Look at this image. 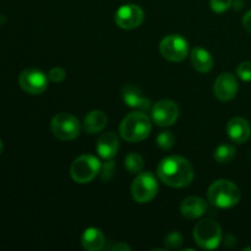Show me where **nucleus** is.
<instances>
[{"instance_id":"f257e3e1","label":"nucleus","mask_w":251,"mask_h":251,"mask_svg":"<svg viewBox=\"0 0 251 251\" xmlns=\"http://www.w3.org/2000/svg\"><path fill=\"white\" fill-rule=\"evenodd\" d=\"M159 180L172 188H185L194 180L193 164L181 156H169L157 167Z\"/></svg>"},{"instance_id":"f03ea898","label":"nucleus","mask_w":251,"mask_h":251,"mask_svg":"<svg viewBox=\"0 0 251 251\" xmlns=\"http://www.w3.org/2000/svg\"><path fill=\"white\" fill-rule=\"evenodd\" d=\"M152 122L145 112H132L123 119L119 126L120 136L127 142H140L151 134Z\"/></svg>"},{"instance_id":"7ed1b4c3","label":"nucleus","mask_w":251,"mask_h":251,"mask_svg":"<svg viewBox=\"0 0 251 251\" xmlns=\"http://www.w3.org/2000/svg\"><path fill=\"white\" fill-rule=\"evenodd\" d=\"M207 198L212 205L220 208H232L239 203L242 194L239 188L227 179H220L211 184Z\"/></svg>"},{"instance_id":"20e7f679","label":"nucleus","mask_w":251,"mask_h":251,"mask_svg":"<svg viewBox=\"0 0 251 251\" xmlns=\"http://www.w3.org/2000/svg\"><path fill=\"white\" fill-rule=\"evenodd\" d=\"M194 239L201 249H217L222 242V229L215 220L205 218L196 223L194 228Z\"/></svg>"},{"instance_id":"39448f33","label":"nucleus","mask_w":251,"mask_h":251,"mask_svg":"<svg viewBox=\"0 0 251 251\" xmlns=\"http://www.w3.org/2000/svg\"><path fill=\"white\" fill-rule=\"evenodd\" d=\"M102 169L100 159L92 154H82L73 162L70 168L71 178L78 184H87L100 174Z\"/></svg>"},{"instance_id":"423d86ee","label":"nucleus","mask_w":251,"mask_h":251,"mask_svg":"<svg viewBox=\"0 0 251 251\" xmlns=\"http://www.w3.org/2000/svg\"><path fill=\"white\" fill-rule=\"evenodd\" d=\"M158 191L157 179L151 172H140L131 185V195L139 203H147L153 200Z\"/></svg>"},{"instance_id":"0eeeda50","label":"nucleus","mask_w":251,"mask_h":251,"mask_svg":"<svg viewBox=\"0 0 251 251\" xmlns=\"http://www.w3.org/2000/svg\"><path fill=\"white\" fill-rule=\"evenodd\" d=\"M50 129L54 136L63 141H69L80 135L81 124L75 115L70 113H59L51 119Z\"/></svg>"},{"instance_id":"6e6552de","label":"nucleus","mask_w":251,"mask_h":251,"mask_svg":"<svg viewBox=\"0 0 251 251\" xmlns=\"http://www.w3.org/2000/svg\"><path fill=\"white\" fill-rule=\"evenodd\" d=\"M159 51L164 59L173 63H180L188 56L189 44L180 34H169L162 39Z\"/></svg>"},{"instance_id":"1a4fd4ad","label":"nucleus","mask_w":251,"mask_h":251,"mask_svg":"<svg viewBox=\"0 0 251 251\" xmlns=\"http://www.w3.org/2000/svg\"><path fill=\"white\" fill-rule=\"evenodd\" d=\"M48 76L38 69H26L19 77V83L25 92L29 95H41L48 87Z\"/></svg>"},{"instance_id":"9d476101","label":"nucleus","mask_w":251,"mask_h":251,"mask_svg":"<svg viewBox=\"0 0 251 251\" xmlns=\"http://www.w3.org/2000/svg\"><path fill=\"white\" fill-rule=\"evenodd\" d=\"M180 110L178 104L173 100H158L151 108V118L158 126H171L178 120Z\"/></svg>"},{"instance_id":"9b49d317","label":"nucleus","mask_w":251,"mask_h":251,"mask_svg":"<svg viewBox=\"0 0 251 251\" xmlns=\"http://www.w3.org/2000/svg\"><path fill=\"white\" fill-rule=\"evenodd\" d=\"M144 16V10L139 5L126 4L117 10L115 22L123 29H134L141 26Z\"/></svg>"},{"instance_id":"f8f14e48","label":"nucleus","mask_w":251,"mask_h":251,"mask_svg":"<svg viewBox=\"0 0 251 251\" xmlns=\"http://www.w3.org/2000/svg\"><path fill=\"white\" fill-rule=\"evenodd\" d=\"M238 81L230 73H223L218 75L213 85V93L216 97L223 102L232 100L237 96Z\"/></svg>"},{"instance_id":"ddd939ff","label":"nucleus","mask_w":251,"mask_h":251,"mask_svg":"<svg viewBox=\"0 0 251 251\" xmlns=\"http://www.w3.org/2000/svg\"><path fill=\"white\" fill-rule=\"evenodd\" d=\"M227 134L235 144H244L250 139L251 126L247 119L240 117L232 118L227 124Z\"/></svg>"},{"instance_id":"4468645a","label":"nucleus","mask_w":251,"mask_h":251,"mask_svg":"<svg viewBox=\"0 0 251 251\" xmlns=\"http://www.w3.org/2000/svg\"><path fill=\"white\" fill-rule=\"evenodd\" d=\"M123 100L127 107L140 109L142 112H147L151 109V100L145 97L141 91L132 85H127L123 88Z\"/></svg>"},{"instance_id":"2eb2a0df","label":"nucleus","mask_w":251,"mask_h":251,"mask_svg":"<svg viewBox=\"0 0 251 251\" xmlns=\"http://www.w3.org/2000/svg\"><path fill=\"white\" fill-rule=\"evenodd\" d=\"M207 211V202L198 196L186 198L180 205V212L188 220H196L202 217Z\"/></svg>"},{"instance_id":"dca6fc26","label":"nucleus","mask_w":251,"mask_h":251,"mask_svg":"<svg viewBox=\"0 0 251 251\" xmlns=\"http://www.w3.org/2000/svg\"><path fill=\"white\" fill-rule=\"evenodd\" d=\"M97 153L104 159H112L119 150V139L114 132L109 131L102 134L96 145Z\"/></svg>"},{"instance_id":"f3484780","label":"nucleus","mask_w":251,"mask_h":251,"mask_svg":"<svg viewBox=\"0 0 251 251\" xmlns=\"http://www.w3.org/2000/svg\"><path fill=\"white\" fill-rule=\"evenodd\" d=\"M191 65L199 73H208L213 68V58L206 49L195 47L191 50Z\"/></svg>"},{"instance_id":"a211bd4d","label":"nucleus","mask_w":251,"mask_h":251,"mask_svg":"<svg viewBox=\"0 0 251 251\" xmlns=\"http://www.w3.org/2000/svg\"><path fill=\"white\" fill-rule=\"evenodd\" d=\"M81 243H82V247L85 250L100 251L104 248L105 239L103 233L100 232V229L91 227L87 228L83 232L82 238H81Z\"/></svg>"},{"instance_id":"6ab92c4d","label":"nucleus","mask_w":251,"mask_h":251,"mask_svg":"<svg viewBox=\"0 0 251 251\" xmlns=\"http://www.w3.org/2000/svg\"><path fill=\"white\" fill-rule=\"evenodd\" d=\"M108 117L102 110H92L83 119V129L87 134H97L107 126Z\"/></svg>"},{"instance_id":"aec40b11","label":"nucleus","mask_w":251,"mask_h":251,"mask_svg":"<svg viewBox=\"0 0 251 251\" xmlns=\"http://www.w3.org/2000/svg\"><path fill=\"white\" fill-rule=\"evenodd\" d=\"M235 156V149L234 146L229 144H222L215 150L213 152V157L218 163H228L232 161Z\"/></svg>"},{"instance_id":"412c9836","label":"nucleus","mask_w":251,"mask_h":251,"mask_svg":"<svg viewBox=\"0 0 251 251\" xmlns=\"http://www.w3.org/2000/svg\"><path fill=\"white\" fill-rule=\"evenodd\" d=\"M144 164V158H142L139 153L131 152V153H129L125 157V168H126L130 173L139 174L140 172H142Z\"/></svg>"},{"instance_id":"4be33fe9","label":"nucleus","mask_w":251,"mask_h":251,"mask_svg":"<svg viewBox=\"0 0 251 251\" xmlns=\"http://www.w3.org/2000/svg\"><path fill=\"white\" fill-rule=\"evenodd\" d=\"M176 144V137L171 131H162L157 136V145L162 150H169Z\"/></svg>"},{"instance_id":"5701e85b","label":"nucleus","mask_w":251,"mask_h":251,"mask_svg":"<svg viewBox=\"0 0 251 251\" xmlns=\"http://www.w3.org/2000/svg\"><path fill=\"white\" fill-rule=\"evenodd\" d=\"M164 244L168 249H178L183 244V237L178 232H171L164 239Z\"/></svg>"},{"instance_id":"b1692460","label":"nucleus","mask_w":251,"mask_h":251,"mask_svg":"<svg viewBox=\"0 0 251 251\" xmlns=\"http://www.w3.org/2000/svg\"><path fill=\"white\" fill-rule=\"evenodd\" d=\"M237 75L245 82L251 81V61H243L238 65Z\"/></svg>"},{"instance_id":"393cba45","label":"nucleus","mask_w":251,"mask_h":251,"mask_svg":"<svg viewBox=\"0 0 251 251\" xmlns=\"http://www.w3.org/2000/svg\"><path fill=\"white\" fill-rule=\"evenodd\" d=\"M233 0H211L210 5L212 11L221 14V12H225L232 6Z\"/></svg>"},{"instance_id":"a878e982","label":"nucleus","mask_w":251,"mask_h":251,"mask_svg":"<svg viewBox=\"0 0 251 251\" xmlns=\"http://www.w3.org/2000/svg\"><path fill=\"white\" fill-rule=\"evenodd\" d=\"M66 73L63 68L60 66H55V68L50 69L48 73V78L51 81V82H61V81L65 78Z\"/></svg>"},{"instance_id":"bb28decb","label":"nucleus","mask_w":251,"mask_h":251,"mask_svg":"<svg viewBox=\"0 0 251 251\" xmlns=\"http://www.w3.org/2000/svg\"><path fill=\"white\" fill-rule=\"evenodd\" d=\"M243 26H244V28L247 29V31L251 32V10L248 11L247 14L244 15V17H243Z\"/></svg>"},{"instance_id":"cd10ccee","label":"nucleus","mask_w":251,"mask_h":251,"mask_svg":"<svg viewBox=\"0 0 251 251\" xmlns=\"http://www.w3.org/2000/svg\"><path fill=\"white\" fill-rule=\"evenodd\" d=\"M112 249L113 250H131V248H130L127 244H125V243H118V244H115Z\"/></svg>"},{"instance_id":"c85d7f7f","label":"nucleus","mask_w":251,"mask_h":251,"mask_svg":"<svg viewBox=\"0 0 251 251\" xmlns=\"http://www.w3.org/2000/svg\"><path fill=\"white\" fill-rule=\"evenodd\" d=\"M2 150H4V145H2V141L0 140V154L2 153Z\"/></svg>"}]
</instances>
